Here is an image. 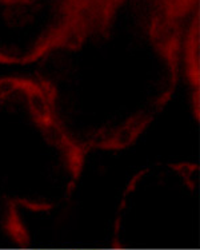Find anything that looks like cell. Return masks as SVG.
I'll use <instances>...</instances> for the list:
<instances>
[{
    "instance_id": "cell-1",
    "label": "cell",
    "mask_w": 200,
    "mask_h": 250,
    "mask_svg": "<svg viewBox=\"0 0 200 250\" xmlns=\"http://www.w3.org/2000/svg\"><path fill=\"white\" fill-rule=\"evenodd\" d=\"M184 70L198 94L199 0H86L35 78L88 154L132 146L164 111Z\"/></svg>"
},
{
    "instance_id": "cell-2",
    "label": "cell",
    "mask_w": 200,
    "mask_h": 250,
    "mask_svg": "<svg viewBox=\"0 0 200 250\" xmlns=\"http://www.w3.org/2000/svg\"><path fill=\"white\" fill-rule=\"evenodd\" d=\"M87 154L56 117L35 77L0 78V213L48 211L71 198Z\"/></svg>"
},
{
    "instance_id": "cell-3",
    "label": "cell",
    "mask_w": 200,
    "mask_h": 250,
    "mask_svg": "<svg viewBox=\"0 0 200 250\" xmlns=\"http://www.w3.org/2000/svg\"><path fill=\"white\" fill-rule=\"evenodd\" d=\"M86 0H0V64L39 63L56 48Z\"/></svg>"
}]
</instances>
